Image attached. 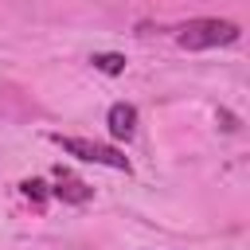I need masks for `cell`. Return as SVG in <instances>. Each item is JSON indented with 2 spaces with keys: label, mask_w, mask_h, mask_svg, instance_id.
I'll list each match as a JSON object with an SVG mask.
<instances>
[{
  "label": "cell",
  "mask_w": 250,
  "mask_h": 250,
  "mask_svg": "<svg viewBox=\"0 0 250 250\" xmlns=\"http://www.w3.org/2000/svg\"><path fill=\"white\" fill-rule=\"evenodd\" d=\"M242 27L234 20H219V16H203V20H188L176 31V43L188 51H211V47H230L238 43Z\"/></svg>",
  "instance_id": "obj_1"
},
{
  "label": "cell",
  "mask_w": 250,
  "mask_h": 250,
  "mask_svg": "<svg viewBox=\"0 0 250 250\" xmlns=\"http://www.w3.org/2000/svg\"><path fill=\"white\" fill-rule=\"evenodd\" d=\"M51 141H55L62 152H70V156H78V160H86V164H102V168L129 172V156H121V152L109 148V145H98V141H86V137H62V133H55Z\"/></svg>",
  "instance_id": "obj_2"
},
{
  "label": "cell",
  "mask_w": 250,
  "mask_h": 250,
  "mask_svg": "<svg viewBox=\"0 0 250 250\" xmlns=\"http://www.w3.org/2000/svg\"><path fill=\"white\" fill-rule=\"evenodd\" d=\"M105 125H109V137L129 141V137L137 133V105H129V102H113L109 113H105Z\"/></svg>",
  "instance_id": "obj_3"
},
{
  "label": "cell",
  "mask_w": 250,
  "mask_h": 250,
  "mask_svg": "<svg viewBox=\"0 0 250 250\" xmlns=\"http://www.w3.org/2000/svg\"><path fill=\"white\" fill-rule=\"evenodd\" d=\"M51 195H59V199H66V203H90V199H94V188H86V184L74 180V176H62L59 188H51Z\"/></svg>",
  "instance_id": "obj_4"
},
{
  "label": "cell",
  "mask_w": 250,
  "mask_h": 250,
  "mask_svg": "<svg viewBox=\"0 0 250 250\" xmlns=\"http://www.w3.org/2000/svg\"><path fill=\"white\" fill-rule=\"evenodd\" d=\"M90 62H94V70H102V74H121V70H125V55H113V51H98Z\"/></svg>",
  "instance_id": "obj_5"
},
{
  "label": "cell",
  "mask_w": 250,
  "mask_h": 250,
  "mask_svg": "<svg viewBox=\"0 0 250 250\" xmlns=\"http://www.w3.org/2000/svg\"><path fill=\"white\" fill-rule=\"evenodd\" d=\"M20 191H23L27 199H35V203H43V199H47V191H43V180H23V184H20Z\"/></svg>",
  "instance_id": "obj_6"
}]
</instances>
